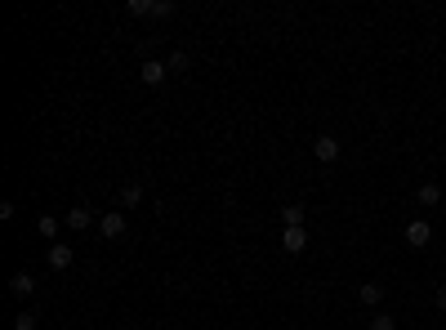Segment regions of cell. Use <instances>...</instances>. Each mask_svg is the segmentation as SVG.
<instances>
[{
    "label": "cell",
    "instance_id": "obj_1",
    "mask_svg": "<svg viewBox=\"0 0 446 330\" xmlns=\"http://www.w3.org/2000/svg\"><path fill=\"white\" fill-rule=\"evenodd\" d=\"M99 232H103L108 241H121V237L130 232V219H125L121 210H112V214H99Z\"/></svg>",
    "mask_w": 446,
    "mask_h": 330
},
{
    "label": "cell",
    "instance_id": "obj_2",
    "mask_svg": "<svg viewBox=\"0 0 446 330\" xmlns=\"http://www.w3.org/2000/svg\"><path fill=\"white\" fill-rule=\"evenodd\" d=\"M429 241H433V223L429 219H411V223H406V246L424 250Z\"/></svg>",
    "mask_w": 446,
    "mask_h": 330
},
{
    "label": "cell",
    "instance_id": "obj_3",
    "mask_svg": "<svg viewBox=\"0 0 446 330\" xmlns=\"http://www.w3.org/2000/svg\"><path fill=\"white\" fill-rule=\"evenodd\" d=\"M312 156H317L321 165L339 161V138H330V134H317V138H312Z\"/></svg>",
    "mask_w": 446,
    "mask_h": 330
},
{
    "label": "cell",
    "instance_id": "obj_4",
    "mask_svg": "<svg viewBox=\"0 0 446 330\" xmlns=\"http://www.w3.org/2000/svg\"><path fill=\"white\" fill-rule=\"evenodd\" d=\"M281 250H286V254L308 250V228H286V232H281Z\"/></svg>",
    "mask_w": 446,
    "mask_h": 330
},
{
    "label": "cell",
    "instance_id": "obj_5",
    "mask_svg": "<svg viewBox=\"0 0 446 330\" xmlns=\"http://www.w3.org/2000/svg\"><path fill=\"white\" fill-rule=\"evenodd\" d=\"M9 290H14V299H32L36 295V277L32 272H14V277H9Z\"/></svg>",
    "mask_w": 446,
    "mask_h": 330
},
{
    "label": "cell",
    "instance_id": "obj_6",
    "mask_svg": "<svg viewBox=\"0 0 446 330\" xmlns=\"http://www.w3.org/2000/svg\"><path fill=\"white\" fill-rule=\"evenodd\" d=\"M72 259H76V254H72V246H63V241H54V246H50V268H54V272L72 268Z\"/></svg>",
    "mask_w": 446,
    "mask_h": 330
},
{
    "label": "cell",
    "instance_id": "obj_7",
    "mask_svg": "<svg viewBox=\"0 0 446 330\" xmlns=\"http://www.w3.org/2000/svg\"><path fill=\"white\" fill-rule=\"evenodd\" d=\"M281 223H286V228H303V219H308V210H303L299 201H290V205H281Z\"/></svg>",
    "mask_w": 446,
    "mask_h": 330
},
{
    "label": "cell",
    "instance_id": "obj_8",
    "mask_svg": "<svg viewBox=\"0 0 446 330\" xmlns=\"http://www.w3.org/2000/svg\"><path fill=\"white\" fill-rule=\"evenodd\" d=\"M139 76H143L148 85H161V81L170 76V68H165V63H156V59H148L143 68H139Z\"/></svg>",
    "mask_w": 446,
    "mask_h": 330
},
{
    "label": "cell",
    "instance_id": "obj_9",
    "mask_svg": "<svg viewBox=\"0 0 446 330\" xmlns=\"http://www.w3.org/2000/svg\"><path fill=\"white\" fill-rule=\"evenodd\" d=\"M415 201H420L424 210H433V205L442 201V187L438 183H420V187H415Z\"/></svg>",
    "mask_w": 446,
    "mask_h": 330
},
{
    "label": "cell",
    "instance_id": "obj_10",
    "mask_svg": "<svg viewBox=\"0 0 446 330\" xmlns=\"http://www.w3.org/2000/svg\"><path fill=\"white\" fill-rule=\"evenodd\" d=\"M94 223V210H85V205H76V210H68V228H76V232H85Z\"/></svg>",
    "mask_w": 446,
    "mask_h": 330
},
{
    "label": "cell",
    "instance_id": "obj_11",
    "mask_svg": "<svg viewBox=\"0 0 446 330\" xmlns=\"http://www.w3.org/2000/svg\"><path fill=\"white\" fill-rule=\"evenodd\" d=\"M362 304H384V286H379V281H366V286H362Z\"/></svg>",
    "mask_w": 446,
    "mask_h": 330
},
{
    "label": "cell",
    "instance_id": "obj_12",
    "mask_svg": "<svg viewBox=\"0 0 446 330\" xmlns=\"http://www.w3.org/2000/svg\"><path fill=\"white\" fill-rule=\"evenodd\" d=\"M121 201H125V205H139V201H143V183H125V187H121Z\"/></svg>",
    "mask_w": 446,
    "mask_h": 330
},
{
    "label": "cell",
    "instance_id": "obj_13",
    "mask_svg": "<svg viewBox=\"0 0 446 330\" xmlns=\"http://www.w3.org/2000/svg\"><path fill=\"white\" fill-rule=\"evenodd\" d=\"M174 14V0H152V18H170Z\"/></svg>",
    "mask_w": 446,
    "mask_h": 330
},
{
    "label": "cell",
    "instance_id": "obj_14",
    "mask_svg": "<svg viewBox=\"0 0 446 330\" xmlns=\"http://www.w3.org/2000/svg\"><path fill=\"white\" fill-rule=\"evenodd\" d=\"M41 232L45 237H59V214H41Z\"/></svg>",
    "mask_w": 446,
    "mask_h": 330
},
{
    "label": "cell",
    "instance_id": "obj_15",
    "mask_svg": "<svg viewBox=\"0 0 446 330\" xmlns=\"http://www.w3.org/2000/svg\"><path fill=\"white\" fill-rule=\"evenodd\" d=\"M165 68H170V72H187V54H183V50H174V54H170V63H165Z\"/></svg>",
    "mask_w": 446,
    "mask_h": 330
},
{
    "label": "cell",
    "instance_id": "obj_16",
    "mask_svg": "<svg viewBox=\"0 0 446 330\" xmlns=\"http://www.w3.org/2000/svg\"><path fill=\"white\" fill-rule=\"evenodd\" d=\"M371 330H397V322H393L388 313H375V317H371Z\"/></svg>",
    "mask_w": 446,
    "mask_h": 330
},
{
    "label": "cell",
    "instance_id": "obj_17",
    "mask_svg": "<svg viewBox=\"0 0 446 330\" xmlns=\"http://www.w3.org/2000/svg\"><path fill=\"white\" fill-rule=\"evenodd\" d=\"M130 14H134V18H143V14H152V0H130Z\"/></svg>",
    "mask_w": 446,
    "mask_h": 330
},
{
    "label": "cell",
    "instance_id": "obj_18",
    "mask_svg": "<svg viewBox=\"0 0 446 330\" xmlns=\"http://www.w3.org/2000/svg\"><path fill=\"white\" fill-rule=\"evenodd\" d=\"M14 330H36V317L32 313H18L14 317Z\"/></svg>",
    "mask_w": 446,
    "mask_h": 330
},
{
    "label": "cell",
    "instance_id": "obj_19",
    "mask_svg": "<svg viewBox=\"0 0 446 330\" xmlns=\"http://www.w3.org/2000/svg\"><path fill=\"white\" fill-rule=\"evenodd\" d=\"M438 308L446 313V286H438Z\"/></svg>",
    "mask_w": 446,
    "mask_h": 330
}]
</instances>
